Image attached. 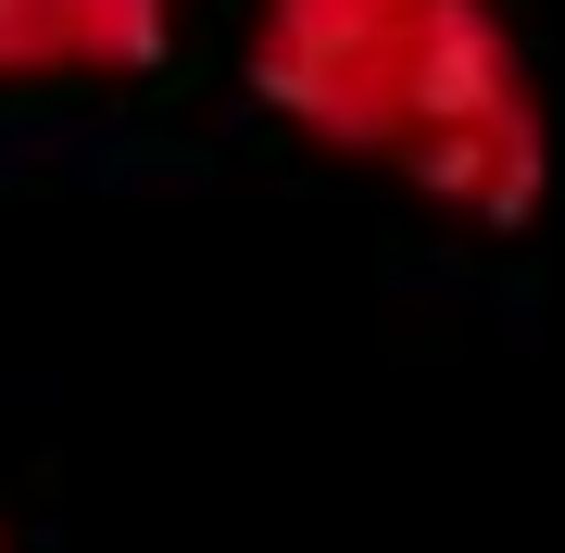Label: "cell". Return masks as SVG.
Wrapping results in <instances>:
<instances>
[{"mask_svg":"<svg viewBox=\"0 0 565 553\" xmlns=\"http://www.w3.org/2000/svg\"><path fill=\"white\" fill-rule=\"evenodd\" d=\"M252 88L478 226H515L553 177L541 88L490 0H264Z\"/></svg>","mask_w":565,"mask_h":553,"instance_id":"1","label":"cell"},{"mask_svg":"<svg viewBox=\"0 0 565 553\" xmlns=\"http://www.w3.org/2000/svg\"><path fill=\"white\" fill-rule=\"evenodd\" d=\"M177 39V0H13L0 76H151Z\"/></svg>","mask_w":565,"mask_h":553,"instance_id":"2","label":"cell"},{"mask_svg":"<svg viewBox=\"0 0 565 553\" xmlns=\"http://www.w3.org/2000/svg\"><path fill=\"white\" fill-rule=\"evenodd\" d=\"M0 13H13V0H0Z\"/></svg>","mask_w":565,"mask_h":553,"instance_id":"3","label":"cell"},{"mask_svg":"<svg viewBox=\"0 0 565 553\" xmlns=\"http://www.w3.org/2000/svg\"><path fill=\"white\" fill-rule=\"evenodd\" d=\"M0 553H13V541H0Z\"/></svg>","mask_w":565,"mask_h":553,"instance_id":"4","label":"cell"}]
</instances>
